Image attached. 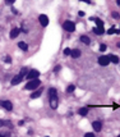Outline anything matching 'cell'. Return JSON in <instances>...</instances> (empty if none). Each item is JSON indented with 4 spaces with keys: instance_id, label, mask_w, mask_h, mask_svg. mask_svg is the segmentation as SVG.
<instances>
[{
    "instance_id": "obj_19",
    "label": "cell",
    "mask_w": 120,
    "mask_h": 137,
    "mask_svg": "<svg viewBox=\"0 0 120 137\" xmlns=\"http://www.w3.org/2000/svg\"><path fill=\"white\" fill-rule=\"evenodd\" d=\"M74 90H76V86H74V85H70V86H68V88H66V92H73V91Z\"/></svg>"
},
{
    "instance_id": "obj_1",
    "label": "cell",
    "mask_w": 120,
    "mask_h": 137,
    "mask_svg": "<svg viewBox=\"0 0 120 137\" xmlns=\"http://www.w3.org/2000/svg\"><path fill=\"white\" fill-rule=\"evenodd\" d=\"M49 95H50V106L52 109H56L59 105V100H58V94L55 88H50L49 90Z\"/></svg>"
},
{
    "instance_id": "obj_32",
    "label": "cell",
    "mask_w": 120,
    "mask_h": 137,
    "mask_svg": "<svg viewBox=\"0 0 120 137\" xmlns=\"http://www.w3.org/2000/svg\"><path fill=\"white\" fill-rule=\"evenodd\" d=\"M0 137H9V135H1L0 133Z\"/></svg>"
},
{
    "instance_id": "obj_21",
    "label": "cell",
    "mask_w": 120,
    "mask_h": 137,
    "mask_svg": "<svg viewBox=\"0 0 120 137\" xmlns=\"http://www.w3.org/2000/svg\"><path fill=\"white\" fill-rule=\"evenodd\" d=\"M27 71H28L27 68H22V71H20V73H19V74H20V76H23V77H24V76H26V73H27Z\"/></svg>"
},
{
    "instance_id": "obj_14",
    "label": "cell",
    "mask_w": 120,
    "mask_h": 137,
    "mask_svg": "<svg viewBox=\"0 0 120 137\" xmlns=\"http://www.w3.org/2000/svg\"><path fill=\"white\" fill-rule=\"evenodd\" d=\"M79 39H80L82 42L86 44V45H89V44H91V40H89V37H88V36H80Z\"/></svg>"
},
{
    "instance_id": "obj_10",
    "label": "cell",
    "mask_w": 120,
    "mask_h": 137,
    "mask_svg": "<svg viewBox=\"0 0 120 137\" xmlns=\"http://www.w3.org/2000/svg\"><path fill=\"white\" fill-rule=\"evenodd\" d=\"M20 33V28H13L12 31H10V39H16V37Z\"/></svg>"
},
{
    "instance_id": "obj_3",
    "label": "cell",
    "mask_w": 120,
    "mask_h": 137,
    "mask_svg": "<svg viewBox=\"0 0 120 137\" xmlns=\"http://www.w3.org/2000/svg\"><path fill=\"white\" fill-rule=\"evenodd\" d=\"M63 27H64L65 31H68V32H74V31H76V25H74L72 21H66V22H64Z\"/></svg>"
},
{
    "instance_id": "obj_6",
    "label": "cell",
    "mask_w": 120,
    "mask_h": 137,
    "mask_svg": "<svg viewBox=\"0 0 120 137\" xmlns=\"http://www.w3.org/2000/svg\"><path fill=\"white\" fill-rule=\"evenodd\" d=\"M39 21H40L41 26H43V27H46L49 25V18H47V16H45V14H41L39 17Z\"/></svg>"
},
{
    "instance_id": "obj_37",
    "label": "cell",
    "mask_w": 120,
    "mask_h": 137,
    "mask_svg": "<svg viewBox=\"0 0 120 137\" xmlns=\"http://www.w3.org/2000/svg\"><path fill=\"white\" fill-rule=\"evenodd\" d=\"M46 137H47V136H46Z\"/></svg>"
},
{
    "instance_id": "obj_29",
    "label": "cell",
    "mask_w": 120,
    "mask_h": 137,
    "mask_svg": "<svg viewBox=\"0 0 120 137\" xmlns=\"http://www.w3.org/2000/svg\"><path fill=\"white\" fill-rule=\"evenodd\" d=\"M18 124H19V126H23V124H24V122H23V120H19V122H18Z\"/></svg>"
},
{
    "instance_id": "obj_22",
    "label": "cell",
    "mask_w": 120,
    "mask_h": 137,
    "mask_svg": "<svg viewBox=\"0 0 120 137\" xmlns=\"http://www.w3.org/2000/svg\"><path fill=\"white\" fill-rule=\"evenodd\" d=\"M106 49H107V46H106L105 44H101V45H100V50H101V51H105Z\"/></svg>"
},
{
    "instance_id": "obj_15",
    "label": "cell",
    "mask_w": 120,
    "mask_h": 137,
    "mask_svg": "<svg viewBox=\"0 0 120 137\" xmlns=\"http://www.w3.org/2000/svg\"><path fill=\"white\" fill-rule=\"evenodd\" d=\"M93 32H95L96 35H102L105 31H103V27H95V28H93Z\"/></svg>"
},
{
    "instance_id": "obj_7",
    "label": "cell",
    "mask_w": 120,
    "mask_h": 137,
    "mask_svg": "<svg viewBox=\"0 0 120 137\" xmlns=\"http://www.w3.org/2000/svg\"><path fill=\"white\" fill-rule=\"evenodd\" d=\"M99 63L105 67V65H107V64L110 63V59H109V56H105V55H103V56H100V58H99Z\"/></svg>"
},
{
    "instance_id": "obj_12",
    "label": "cell",
    "mask_w": 120,
    "mask_h": 137,
    "mask_svg": "<svg viewBox=\"0 0 120 137\" xmlns=\"http://www.w3.org/2000/svg\"><path fill=\"white\" fill-rule=\"evenodd\" d=\"M91 21H95L96 22V27H103V21H101L100 18H89Z\"/></svg>"
},
{
    "instance_id": "obj_20",
    "label": "cell",
    "mask_w": 120,
    "mask_h": 137,
    "mask_svg": "<svg viewBox=\"0 0 120 137\" xmlns=\"http://www.w3.org/2000/svg\"><path fill=\"white\" fill-rule=\"evenodd\" d=\"M116 32H119V31H116V29H114V27H112V28H110V29H109V31H107V33H109V35H112V33H116Z\"/></svg>"
},
{
    "instance_id": "obj_35",
    "label": "cell",
    "mask_w": 120,
    "mask_h": 137,
    "mask_svg": "<svg viewBox=\"0 0 120 137\" xmlns=\"http://www.w3.org/2000/svg\"><path fill=\"white\" fill-rule=\"evenodd\" d=\"M118 46H119V48H120V42H118Z\"/></svg>"
},
{
    "instance_id": "obj_11",
    "label": "cell",
    "mask_w": 120,
    "mask_h": 137,
    "mask_svg": "<svg viewBox=\"0 0 120 137\" xmlns=\"http://www.w3.org/2000/svg\"><path fill=\"white\" fill-rule=\"evenodd\" d=\"M70 55H72V58H79V56H80V50H78V49H73L72 53H70Z\"/></svg>"
},
{
    "instance_id": "obj_31",
    "label": "cell",
    "mask_w": 120,
    "mask_h": 137,
    "mask_svg": "<svg viewBox=\"0 0 120 137\" xmlns=\"http://www.w3.org/2000/svg\"><path fill=\"white\" fill-rule=\"evenodd\" d=\"M80 1H84V3H87V4H89V3H91V0H80Z\"/></svg>"
},
{
    "instance_id": "obj_23",
    "label": "cell",
    "mask_w": 120,
    "mask_h": 137,
    "mask_svg": "<svg viewBox=\"0 0 120 137\" xmlns=\"http://www.w3.org/2000/svg\"><path fill=\"white\" fill-rule=\"evenodd\" d=\"M70 53H72V50H70V49H68V48H66V49L64 50V54H65V55H70Z\"/></svg>"
},
{
    "instance_id": "obj_33",
    "label": "cell",
    "mask_w": 120,
    "mask_h": 137,
    "mask_svg": "<svg viewBox=\"0 0 120 137\" xmlns=\"http://www.w3.org/2000/svg\"><path fill=\"white\" fill-rule=\"evenodd\" d=\"M1 126H4V122H3V120H0V127H1Z\"/></svg>"
},
{
    "instance_id": "obj_34",
    "label": "cell",
    "mask_w": 120,
    "mask_h": 137,
    "mask_svg": "<svg viewBox=\"0 0 120 137\" xmlns=\"http://www.w3.org/2000/svg\"><path fill=\"white\" fill-rule=\"evenodd\" d=\"M116 4H118V5H120V0H116Z\"/></svg>"
},
{
    "instance_id": "obj_13",
    "label": "cell",
    "mask_w": 120,
    "mask_h": 137,
    "mask_svg": "<svg viewBox=\"0 0 120 137\" xmlns=\"http://www.w3.org/2000/svg\"><path fill=\"white\" fill-rule=\"evenodd\" d=\"M41 94H42V88H41V90H36L35 92L31 94V97H32V99H37L39 96H41Z\"/></svg>"
},
{
    "instance_id": "obj_26",
    "label": "cell",
    "mask_w": 120,
    "mask_h": 137,
    "mask_svg": "<svg viewBox=\"0 0 120 137\" xmlns=\"http://www.w3.org/2000/svg\"><path fill=\"white\" fill-rule=\"evenodd\" d=\"M112 17H115V18H119V13L114 12V13H112Z\"/></svg>"
},
{
    "instance_id": "obj_2",
    "label": "cell",
    "mask_w": 120,
    "mask_h": 137,
    "mask_svg": "<svg viewBox=\"0 0 120 137\" xmlns=\"http://www.w3.org/2000/svg\"><path fill=\"white\" fill-rule=\"evenodd\" d=\"M40 85H41V81L37 80V78H35V80H31V81H29L27 85L24 86V90H36Z\"/></svg>"
},
{
    "instance_id": "obj_25",
    "label": "cell",
    "mask_w": 120,
    "mask_h": 137,
    "mask_svg": "<svg viewBox=\"0 0 120 137\" xmlns=\"http://www.w3.org/2000/svg\"><path fill=\"white\" fill-rule=\"evenodd\" d=\"M14 1H16V0H5V3H6V4H13Z\"/></svg>"
},
{
    "instance_id": "obj_18",
    "label": "cell",
    "mask_w": 120,
    "mask_h": 137,
    "mask_svg": "<svg viewBox=\"0 0 120 137\" xmlns=\"http://www.w3.org/2000/svg\"><path fill=\"white\" fill-rule=\"evenodd\" d=\"M78 113L80 114V115H87V114H88V109L87 108H80Z\"/></svg>"
},
{
    "instance_id": "obj_27",
    "label": "cell",
    "mask_w": 120,
    "mask_h": 137,
    "mask_svg": "<svg viewBox=\"0 0 120 137\" xmlns=\"http://www.w3.org/2000/svg\"><path fill=\"white\" fill-rule=\"evenodd\" d=\"M84 137H95V135H92V133H86Z\"/></svg>"
},
{
    "instance_id": "obj_16",
    "label": "cell",
    "mask_w": 120,
    "mask_h": 137,
    "mask_svg": "<svg viewBox=\"0 0 120 137\" xmlns=\"http://www.w3.org/2000/svg\"><path fill=\"white\" fill-rule=\"evenodd\" d=\"M109 59H110V62H112V63H115V64H118V63L120 62V59H119V56H116V55H110V56H109Z\"/></svg>"
},
{
    "instance_id": "obj_8",
    "label": "cell",
    "mask_w": 120,
    "mask_h": 137,
    "mask_svg": "<svg viewBox=\"0 0 120 137\" xmlns=\"http://www.w3.org/2000/svg\"><path fill=\"white\" fill-rule=\"evenodd\" d=\"M92 127H93V129L95 131H101V128H102V123H101V120H95L93 123H92Z\"/></svg>"
},
{
    "instance_id": "obj_36",
    "label": "cell",
    "mask_w": 120,
    "mask_h": 137,
    "mask_svg": "<svg viewBox=\"0 0 120 137\" xmlns=\"http://www.w3.org/2000/svg\"><path fill=\"white\" fill-rule=\"evenodd\" d=\"M118 137H120V135H119V136H118Z\"/></svg>"
},
{
    "instance_id": "obj_9",
    "label": "cell",
    "mask_w": 120,
    "mask_h": 137,
    "mask_svg": "<svg viewBox=\"0 0 120 137\" xmlns=\"http://www.w3.org/2000/svg\"><path fill=\"white\" fill-rule=\"evenodd\" d=\"M23 80V76H20V74H18V76H16V77H14L13 80H12V85L13 86H16V85H18V83H20V81Z\"/></svg>"
},
{
    "instance_id": "obj_24",
    "label": "cell",
    "mask_w": 120,
    "mask_h": 137,
    "mask_svg": "<svg viewBox=\"0 0 120 137\" xmlns=\"http://www.w3.org/2000/svg\"><path fill=\"white\" fill-rule=\"evenodd\" d=\"M5 63H12V59H10L9 56H6V58H5Z\"/></svg>"
},
{
    "instance_id": "obj_5",
    "label": "cell",
    "mask_w": 120,
    "mask_h": 137,
    "mask_svg": "<svg viewBox=\"0 0 120 137\" xmlns=\"http://www.w3.org/2000/svg\"><path fill=\"white\" fill-rule=\"evenodd\" d=\"M0 106H3L5 110H9V111L13 109V104L9 100H1L0 101Z\"/></svg>"
},
{
    "instance_id": "obj_4",
    "label": "cell",
    "mask_w": 120,
    "mask_h": 137,
    "mask_svg": "<svg viewBox=\"0 0 120 137\" xmlns=\"http://www.w3.org/2000/svg\"><path fill=\"white\" fill-rule=\"evenodd\" d=\"M39 76H40V72L37 71V69H31V71L28 72V74H27V80H29V81L35 80V78L39 77Z\"/></svg>"
},
{
    "instance_id": "obj_30",
    "label": "cell",
    "mask_w": 120,
    "mask_h": 137,
    "mask_svg": "<svg viewBox=\"0 0 120 137\" xmlns=\"http://www.w3.org/2000/svg\"><path fill=\"white\" fill-rule=\"evenodd\" d=\"M78 14H79V16H80V17H83V16H84V12H82V10H80V12H79Z\"/></svg>"
},
{
    "instance_id": "obj_17",
    "label": "cell",
    "mask_w": 120,
    "mask_h": 137,
    "mask_svg": "<svg viewBox=\"0 0 120 137\" xmlns=\"http://www.w3.org/2000/svg\"><path fill=\"white\" fill-rule=\"evenodd\" d=\"M18 48H19V49H22V50H24V51H26V50H28V45H27L26 42H23V41H20V42L18 44Z\"/></svg>"
},
{
    "instance_id": "obj_28",
    "label": "cell",
    "mask_w": 120,
    "mask_h": 137,
    "mask_svg": "<svg viewBox=\"0 0 120 137\" xmlns=\"http://www.w3.org/2000/svg\"><path fill=\"white\" fill-rule=\"evenodd\" d=\"M60 68H61V67H60V65H56L54 71H55V72H59V71H60Z\"/></svg>"
}]
</instances>
